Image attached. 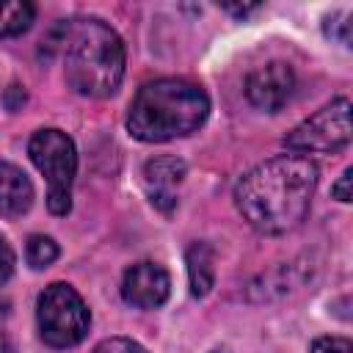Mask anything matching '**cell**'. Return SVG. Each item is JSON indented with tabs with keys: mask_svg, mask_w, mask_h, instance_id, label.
<instances>
[{
	"mask_svg": "<svg viewBox=\"0 0 353 353\" xmlns=\"http://www.w3.org/2000/svg\"><path fill=\"white\" fill-rule=\"evenodd\" d=\"M63 52L66 83L85 97H110L124 77V44L119 33L97 17L63 19L44 41Z\"/></svg>",
	"mask_w": 353,
	"mask_h": 353,
	"instance_id": "2",
	"label": "cell"
},
{
	"mask_svg": "<svg viewBox=\"0 0 353 353\" xmlns=\"http://www.w3.org/2000/svg\"><path fill=\"white\" fill-rule=\"evenodd\" d=\"M14 273V251L8 245V240L0 234V284H6Z\"/></svg>",
	"mask_w": 353,
	"mask_h": 353,
	"instance_id": "17",
	"label": "cell"
},
{
	"mask_svg": "<svg viewBox=\"0 0 353 353\" xmlns=\"http://www.w3.org/2000/svg\"><path fill=\"white\" fill-rule=\"evenodd\" d=\"M171 279L157 262H138L121 279V298L135 309H157L168 301Z\"/></svg>",
	"mask_w": 353,
	"mask_h": 353,
	"instance_id": "8",
	"label": "cell"
},
{
	"mask_svg": "<svg viewBox=\"0 0 353 353\" xmlns=\"http://www.w3.org/2000/svg\"><path fill=\"white\" fill-rule=\"evenodd\" d=\"M350 143V102L347 97H336L314 116L301 121L292 132H287L284 146L295 154H334Z\"/></svg>",
	"mask_w": 353,
	"mask_h": 353,
	"instance_id": "6",
	"label": "cell"
},
{
	"mask_svg": "<svg viewBox=\"0 0 353 353\" xmlns=\"http://www.w3.org/2000/svg\"><path fill=\"white\" fill-rule=\"evenodd\" d=\"M188 165L179 157H154L143 165V182L152 204L160 212H174L176 207V185L185 179Z\"/></svg>",
	"mask_w": 353,
	"mask_h": 353,
	"instance_id": "9",
	"label": "cell"
},
{
	"mask_svg": "<svg viewBox=\"0 0 353 353\" xmlns=\"http://www.w3.org/2000/svg\"><path fill=\"white\" fill-rule=\"evenodd\" d=\"M292 91H295V74L281 61H270L265 66H256L245 77V97H248V102L254 108L265 110V113L281 110L290 102Z\"/></svg>",
	"mask_w": 353,
	"mask_h": 353,
	"instance_id": "7",
	"label": "cell"
},
{
	"mask_svg": "<svg viewBox=\"0 0 353 353\" xmlns=\"http://www.w3.org/2000/svg\"><path fill=\"white\" fill-rule=\"evenodd\" d=\"M0 353H14V347H11V342H8V336L0 331Z\"/></svg>",
	"mask_w": 353,
	"mask_h": 353,
	"instance_id": "20",
	"label": "cell"
},
{
	"mask_svg": "<svg viewBox=\"0 0 353 353\" xmlns=\"http://www.w3.org/2000/svg\"><path fill=\"white\" fill-rule=\"evenodd\" d=\"M325 36L336 39L339 44H350V14H339V17H328L325 19Z\"/></svg>",
	"mask_w": 353,
	"mask_h": 353,
	"instance_id": "15",
	"label": "cell"
},
{
	"mask_svg": "<svg viewBox=\"0 0 353 353\" xmlns=\"http://www.w3.org/2000/svg\"><path fill=\"white\" fill-rule=\"evenodd\" d=\"M28 154L33 165L47 179V207L52 215H66L72 210V185L77 174V152L63 130L44 127L30 135Z\"/></svg>",
	"mask_w": 353,
	"mask_h": 353,
	"instance_id": "4",
	"label": "cell"
},
{
	"mask_svg": "<svg viewBox=\"0 0 353 353\" xmlns=\"http://www.w3.org/2000/svg\"><path fill=\"white\" fill-rule=\"evenodd\" d=\"M91 353H146V347L127 336H110V339H102Z\"/></svg>",
	"mask_w": 353,
	"mask_h": 353,
	"instance_id": "14",
	"label": "cell"
},
{
	"mask_svg": "<svg viewBox=\"0 0 353 353\" xmlns=\"http://www.w3.org/2000/svg\"><path fill=\"white\" fill-rule=\"evenodd\" d=\"M33 204V185L14 163H0V215L19 218Z\"/></svg>",
	"mask_w": 353,
	"mask_h": 353,
	"instance_id": "10",
	"label": "cell"
},
{
	"mask_svg": "<svg viewBox=\"0 0 353 353\" xmlns=\"http://www.w3.org/2000/svg\"><path fill=\"white\" fill-rule=\"evenodd\" d=\"M210 113L207 94L188 80L160 77L143 83L130 102L127 130L143 143H163L196 132Z\"/></svg>",
	"mask_w": 353,
	"mask_h": 353,
	"instance_id": "3",
	"label": "cell"
},
{
	"mask_svg": "<svg viewBox=\"0 0 353 353\" xmlns=\"http://www.w3.org/2000/svg\"><path fill=\"white\" fill-rule=\"evenodd\" d=\"M25 256H28V265L41 270L47 265H52L58 259V245L52 237H44V234H33L25 245Z\"/></svg>",
	"mask_w": 353,
	"mask_h": 353,
	"instance_id": "13",
	"label": "cell"
},
{
	"mask_svg": "<svg viewBox=\"0 0 353 353\" xmlns=\"http://www.w3.org/2000/svg\"><path fill=\"white\" fill-rule=\"evenodd\" d=\"M36 17V6L28 0H0V39L22 36Z\"/></svg>",
	"mask_w": 353,
	"mask_h": 353,
	"instance_id": "12",
	"label": "cell"
},
{
	"mask_svg": "<svg viewBox=\"0 0 353 353\" xmlns=\"http://www.w3.org/2000/svg\"><path fill=\"white\" fill-rule=\"evenodd\" d=\"M317 165L303 154H279L254 165L234 188L240 215L262 234L295 229L312 204Z\"/></svg>",
	"mask_w": 353,
	"mask_h": 353,
	"instance_id": "1",
	"label": "cell"
},
{
	"mask_svg": "<svg viewBox=\"0 0 353 353\" xmlns=\"http://www.w3.org/2000/svg\"><path fill=\"white\" fill-rule=\"evenodd\" d=\"M350 179H353V171H350V168H345V171H342V176H339V182L331 188L334 199H339V201H350Z\"/></svg>",
	"mask_w": 353,
	"mask_h": 353,
	"instance_id": "18",
	"label": "cell"
},
{
	"mask_svg": "<svg viewBox=\"0 0 353 353\" xmlns=\"http://www.w3.org/2000/svg\"><path fill=\"white\" fill-rule=\"evenodd\" d=\"M221 8L234 14V17H248V14H254L259 8V3H221Z\"/></svg>",
	"mask_w": 353,
	"mask_h": 353,
	"instance_id": "19",
	"label": "cell"
},
{
	"mask_svg": "<svg viewBox=\"0 0 353 353\" xmlns=\"http://www.w3.org/2000/svg\"><path fill=\"white\" fill-rule=\"evenodd\" d=\"M312 353H353V345L345 336H317L312 342Z\"/></svg>",
	"mask_w": 353,
	"mask_h": 353,
	"instance_id": "16",
	"label": "cell"
},
{
	"mask_svg": "<svg viewBox=\"0 0 353 353\" xmlns=\"http://www.w3.org/2000/svg\"><path fill=\"white\" fill-rule=\"evenodd\" d=\"M188 262V279H190V295L204 298L215 284V254L207 243H193L185 254Z\"/></svg>",
	"mask_w": 353,
	"mask_h": 353,
	"instance_id": "11",
	"label": "cell"
},
{
	"mask_svg": "<svg viewBox=\"0 0 353 353\" xmlns=\"http://www.w3.org/2000/svg\"><path fill=\"white\" fill-rule=\"evenodd\" d=\"M36 320H39V334L50 347H72L85 339L91 325V312L72 284L52 281L39 295Z\"/></svg>",
	"mask_w": 353,
	"mask_h": 353,
	"instance_id": "5",
	"label": "cell"
}]
</instances>
